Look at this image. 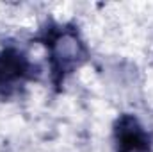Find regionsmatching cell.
Wrapping results in <instances>:
<instances>
[{
    "mask_svg": "<svg viewBox=\"0 0 153 152\" xmlns=\"http://www.w3.org/2000/svg\"><path fill=\"white\" fill-rule=\"evenodd\" d=\"M114 152H152L153 138L139 118L132 113H123L112 125Z\"/></svg>",
    "mask_w": 153,
    "mask_h": 152,
    "instance_id": "cell-3",
    "label": "cell"
},
{
    "mask_svg": "<svg viewBox=\"0 0 153 152\" xmlns=\"http://www.w3.org/2000/svg\"><path fill=\"white\" fill-rule=\"evenodd\" d=\"M39 74V66L29 59L22 48L14 45L0 48V99L7 100L18 95L27 82L38 81Z\"/></svg>",
    "mask_w": 153,
    "mask_h": 152,
    "instance_id": "cell-2",
    "label": "cell"
},
{
    "mask_svg": "<svg viewBox=\"0 0 153 152\" xmlns=\"http://www.w3.org/2000/svg\"><path fill=\"white\" fill-rule=\"evenodd\" d=\"M34 41L46 48L50 81L55 91H61L66 79L89 59V48L78 27L71 22L59 23L55 20H48L34 36Z\"/></svg>",
    "mask_w": 153,
    "mask_h": 152,
    "instance_id": "cell-1",
    "label": "cell"
}]
</instances>
